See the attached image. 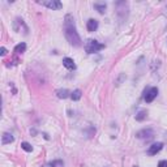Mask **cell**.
Segmentation results:
<instances>
[{
	"instance_id": "obj_10",
	"label": "cell",
	"mask_w": 167,
	"mask_h": 167,
	"mask_svg": "<svg viewBox=\"0 0 167 167\" xmlns=\"http://www.w3.org/2000/svg\"><path fill=\"white\" fill-rule=\"evenodd\" d=\"M81 95H82V92H81L80 89H76V90H73V93L71 94V98L73 99V101H78V99H81Z\"/></svg>"
},
{
	"instance_id": "obj_17",
	"label": "cell",
	"mask_w": 167,
	"mask_h": 167,
	"mask_svg": "<svg viewBox=\"0 0 167 167\" xmlns=\"http://www.w3.org/2000/svg\"><path fill=\"white\" fill-rule=\"evenodd\" d=\"M158 167H167V161H161L158 163Z\"/></svg>"
},
{
	"instance_id": "obj_6",
	"label": "cell",
	"mask_w": 167,
	"mask_h": 167,
	"mask_svg": "<svg viewBox=\"0 0 167 167\" xmlns=\"http://www.w3.org/2000/svg\"><path fill=\"white\" fill-rule=\"evenodd\" d=\"M63 65H64L67 69H69V71H75L76 69V64H75L73 59H71V57H64V59H63Z\"/></svg>"
},
{
	"instance_id": "obj_1",
	"label": "cell",
	"mask_w": 167,
	"mask_h": 167,
	"mask_svg": "<svg viewBox=\"0 0 167 167\" xmlns=\"http://www.w3.org/2000/svg\"><path fill=\"white\" fill-rule=\"evenodd\" d=\"M64 35L67 41L69 42V44L75 47L81 46V38L76 30V22L72 14H67L64 19Z\"/></svg>"
},
{
	"instance_id": "obj_14",
	"label": "cell",
	"mask_w": 167,
	"mask_h": 167,
	"mask_svg": "<svg viewBox=\"0 0 167 167\" xmlns=\"http://www.w3.org/2000/svg\"><path fill=\"white\" fill-rule=\"evenodd\" d=\"M146 115H148L146 111H145V110H141L137 115H136V120H137V121H142L144 119H146Z\"/></svg>"
},
{
	"instance_id": "obj_18",
	"label": "cell",
	"mask_w": 167,
	"mask_h": 167,
	"mask_svg": "<svg viewBox=\"0 0 167 167\" xmlns=\"http://www.w3.org/2000/svg\"><path fill=\"white\" fill-rule=\"evenodd\" d=\"M0 51H1V52H0V55H1V56H4L5 54H7V48H5V47H1V50H0Z\"/></svg>"
},
{
	"instance_id": "obj_15",
	"label": "cell",
	"mask_w": 167,
	"mask_h": 167,
	"mask_svg": "<svg viewBox=\"0 0 167 167\" xmlns=\"http://www.w3.org/2000/svg\"><path fill=\"white\" fill-rule=\"evenodd\" d=\"M21 148H22L25 151H32L33 150L32 145H30L29 142H22V144H21Z\"/></svg>"
},
{
	"instance_id": "obj_8",
	"label": "cell",
	"mask_w": 167,
	"mask_h": 167,
	"mask_svg": "<svg viewBox=\"0 0 167 167\" xmlns=\"http://www.w3.org/2000/svg\"><path fill=\"white\" fill-rule=\"evenodd\" d=\"M98 29V21L94 20V19H90L87 21V30H89L90 33L95 32V30Z\"/></svg>"
},
{
	"instance_id": "obj_13",
	"label": "cell",
	"mask_w": 167,
	"mask_h": 167,
	"mask_svg": "<svg viewBox=\"0 0 167 167\" xmlns=\"http://www.w3.org/2000/svg\"><path fill=\"white\" fill-rule=\"evenodd\" d=\"M56 94H57V97H59V98L65 99L69 95V92L67 89H60V90H57V92H56Z\"/></svg>"
},
{
	"instance_id": "obj_7",
	"label": "cell",
	"mask_w": 167,
	"mask_h": 167,
	"mask_svg": "<svg viewBox=\"0 0 167 167\" xmlns=\"http://www.w3.org/2000/svg\"><path fill=\"white\" fill-rule=\"evenodd\" d=\"M137 137L138 138H151L153 137V130L151 129H142L137 133Z\"/></svg>"
},
{
	"instance_id": "obj_16",
	"label": "cell",
	"mask_w": 167,
	"mask_h": 167,
	"mask_svg": "<svg viewBox=\"0 0 167 167\" xmlns=\"http://www.w3.org/2000/svg\"><path fill=\"white\" fill-rule=\"evenodd\" d=\"M62 162H54V163H48V165H44L43 167H56V165H59Z\"/></svg>"
},
{
	"instance_id": "obj_9",
	"label": "cell",
	"mask_w": 167,
	"mask_h": 167,
	"mask_svg": "<svg viewBox=\"0 0 167 167\" xmlns=\"http://www.w3.org/2000/svg\"><path fill=\"white\" fill-rule=\"evenodd\" d=\"M13 136L11 135V133H4V135L1 136V144L3 145H7V144H11V142H13Z\"/></svg>"
},
{
	"instance_id": "obj_4",
	"label": "cell",
	"mask_w": 167,
	"mask_h": 167,
	"mask_svg": "<svg viewBox=\"0 0 167 167\" xmlns=\"http://www.w3.org/2000/svg\"><path fill=\"white\" fill-rule=\"evenodd\" d=\"M157 95H158V89H157V87H149V89L145 90L144 99H145V102L150 103V102L154 101V98H156Z\"/></svg>"
},
{
	"instance_id": "obj_11",
	"label": "cell",
	"mask_w": 167,
	"mask_h": 167,
	"mask_svg": "<svg viewBox=\"0 0 167 167\" xmlns=\"http://www.w3.org/2000/svg\"><path fill=\"white\" fill-rule=\"evenodd\" d=\"M94 8L99 12V13H105L106 11V3H95L94 4Z\"/></svg>"
},
{
	"instance_id": "obj_2",
	"label": "cell",
	"mask_w": 167,
	"mask_h": 167,
	"mask_svg": "<svg viewBox=\"0 0 167 167\" xmlns=\"http://www.w3.org/2000/svg\"><path fill=\"white\" fill-rule=\"evenodd\" d=\"M85 51H86V54H94V52H98L99 50H102V48H105V44L99 43L98 41H95V39H87L86 42H85Z\"/></svg>"
},
{
	"instance_id": "obj_5",
	"label": "cell",
	"mask_w": 167,
	"mask_h": 167,
	"mask_svg": "<svg viewBox=\"0 0 167 167\" xmlns=\"http://www.w3.org/2000/svg\"><path fill=\"white\" fill-rule=\"evenodd\" d=\"M163 148V144L162 142H156V144H153L151 146H149L148 149V154L149 156H156L158 151H161Z\"/></svg>"
},
{
	"instance_id": "obj_3",
	"label": "cell",
	"mask_w": 167,
	"mask_h": 167,
	"mask_svg": "<svg viewBox=\"0 0 167 167\" xmlns=\"http://www.w3.org/2000/svg\"><path fill=\"white\" fill-rule=\"evenodd\" d=\"M38 3L42 5H44V7L50 8V9H52V11L60 9V8L63 7V4L60 1H57V0H43V1H38Z\"/></svg>"
},
{
	"instance_id": "obj_12",
	"label": "cell",
	"mask_w": 167,
	"mask_h": 167,
	"mask_svg": "<svg viewBox=\"0 0 167 167\" xmlns=\"http://www.w3.org/2000/svg\"><path fill=\"white\" fill-rule=\"evenodd\" d=\"M25 50H26V44L25 43H20V44H17V46L14 47V52L16 54H22V52H25Z\"/></svg>"
}]
</instances>
